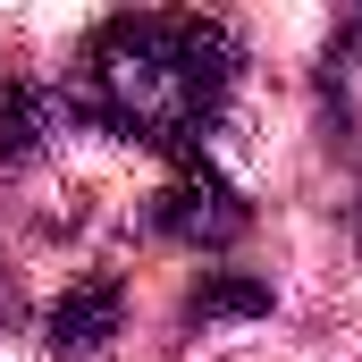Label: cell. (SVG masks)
<instances>
[{
  "label": "cell",
  "instance_id": "3",
  "mask_svg": "<svg viewBox=\"0 0 362 362\" xmlns=\"http://www.w3.org/2000/svg\"><path fill=\"white\" fill-rule=\"evenodd\" d=\"M127 329V286L101 270V278H76L59 303H51V320H42V346L59 362H93L110 337Z\"/></svg>",
  "mask_w": 362,
  "mask_h": 362
},
{
  "label": "cell",
  "instance_id": "2",
  "mask_svg": "<svg viewBox=\"0 0 362 362\" xmlns=\"http://www.w3.org/2000/svg\"><path fill=\"white\" fill-rule=\"evenodd\" d=\"M152 228H160L169 245H185V253H228V245H245L253 202L219 177L211 160H185L177 177L152 194Z\"/></svg>",
  "mask_w": 362,
  "mask_h": 362
},
{
  "label": "cell",
  "instance_id": "1",
  "mask_svg": "<svg viewBox=\"0 0 362 362\" xmlns=\"http://www.w3.org/2000/svg\"><path fill=\"white\" fill-rule=\"evenodd\" d=\"M236 34L219 17H177V8H135L93 25L85 42V110L93 127L169 152V160H202V135L219 127L228 93H236Z\"/></svg>",
  "mask_w": 362,
  "mask_h": 362
},
{
  "label": "cell",
  "instance_id": "4",
  "mask_svg": "<svg viewBox=\"0 0 362 362\" xmlns=\"http://www.w3.org/2000/svg\"><path fill=\"white\" fill-rule=\"evenodd\" d=\"M93 110L76 93L59 85H8L0 93V160H34V152H51L68 127H85Z\"/></svg>",
  "mask_w": 362,
  "mask_h": 362
},
{
  "label": "cell",
  "instance_id": "5",
  "mask_svg": "<svg viewBox=\"0 0 362 362\" xmlns=\"http://www.w3.org/2000/svg\"><path fill=\"white\" fill-rule=\"evenodd\" d=\"M253 312H270V278H228L219 270L185 295V320H202V329L211 320H253Z\"/></svg>",
  "mask_w": 362,
  "mask_h": 362
}]
</instances>
